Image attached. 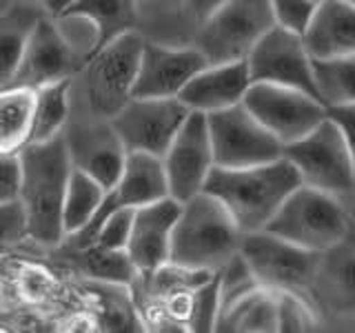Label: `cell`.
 <instances>
[{
  "label": "cell",
  "mask_w": 355,
  "mask_h": 333,
  "mask_svg": "<svg viewBox=\"0 0 355 333\" xmlns=\"http://www.w3.org/2000/svg\"><path fill=\"white\" fill-rule=\"evenodd\" d=\"M73 169L67 140L60 136L29 142L20 151V194L27 238L40 247L55 249L67 238L62 227V203Z\"/></svg>",
  "instance_id": "cell-1"
},
{
  "label": "cell",
  "mask_w": 355,
  "mask_h": 333,
  "mask_svg": "<svg viewBox=\"0 0 355 333\" xmlns=\"http://www.w3.org/2000/svg\"><path fill=\"white\" fill-rule=\"evenodd\" d=\"M300 176L284 155L251 166H214L205 191L218 198L242 233L266 229L275 211L297 189Z\"/></svg>",
  "instance_id": "cell-2"
},
{
  "label": "cell",
  "mask_w": 355,
  "mask_h": 333,
  "mask_svg": "<svg viewBox=\"0 0 355 333\" xmlns=\"http://www.w3.org/2000/svg\"><path fill=\"white\" fill-rule=\"evenodd\" d=\"M142 47V33L127 31L96 49L73 78L78 98L71 96V105L89 118H114L133 98Z\"/></svg>",
  "instance_id": "cell-3"
},
{
  "label": "cell",
  "mask_w": 355,
  "mask_h": 333,
  "mask_svg": "<svg viewBox=\"0 0 355 333\" xmlns=\"http://www.w3.org/2000/svg\"><path fill=\"white\" fill-rule=\"evenodd\" d=\"M244 233L218 198L207 191L180 203L171 236L173 264L200 271H218L240 251Z\"/></svg>",
  "instance_id": "cell-4"
},
{
  "label": "cell",
  "mask_w": 355,
  "mask_h": 333,
  "mask_svg": "<svg viewBox=\"0 0 355 333\" xmlns=\"http://www.w3.org/2000/svg\"><path fill=\"white\" fill-rule=\"evenodd\" d=\"M266 231L306 251L322 253L353 231L344 200L300 185L275 211Z\"/></svg>",
  "instance_id": "cell-5"
},
{
  "label": "cell",
  "mask_w": 355,
  "mask_h": 333,
  "mask_svg": "<svg viewBox=\"0 0 355 333\" xmlns=\"http://www.w3.org/2000/svg\"><path fill=\"white\" fill-rule=\"evenodd\" d=\"M320 331H355V227L347 238L318 255L304 291Z\"/></svg>",
  "instance_id": "cell-6"
},
{
  "label": "cell",
  "mask_w": 355,
  "mask_h": 333,
  "mask_svg": "<svg viewBox=\"0 0 355 333\" xmlns=\"http://www.w3.org/2000/svg\"><path fill=\"white\" fill-rule=\"evenodd\" d=\"M273 25L269 0H227L196 29L191 44L209 65L247 60Z\"/></svg>",
  "instance_id": "cell-7"
},
{
  "label": "cell",
  "mask_w": 355,
  "mask_h": 333,
  "mask_svg": "<svg viewBox=\"0 0 355 333\" xmlns=\"http://www.w3.org/2000/svg\"><path fill=\"white\" fill-rule=\"evenodd\" d=\"M284 158L295 166L300 182L331 196L355 194L353 162L338 125L329 116L295 142L284 144Z\"/></svg>",
  "instance_id": "cell-8"
},
{
  "label": "cell",
  "mask_w": 355,
  "mask_h": 333,
  "mask_svg": "<svg viewBox=\"0 0 355 333\" xmlns=\"http://www.w3.org/2000/svg\"><path fill=\"white\" fill-rule=\"evenodd\" d=\"M216 166H251L282 158L284 144L255 118L244 103L207 114Z\"/></svg>",
  "instance_id": "cell-9"
},
{
  "label": "cell",
  "mask_w": 355,
  "mask_h": 333,
  "mask_svg": "<svg viewBox=\"0 0 355 333\" xmlns=\"http://www.w3.org/2000/svg\"><path fill=\"white\" fill-rule=\"evenodd\" d=\"M240 253L244 255L262 289H269L275 293L286 291L300 296H304L320 255L284 238H277L266 229L244 233Z\"/></svg>",
  "instance_id": "cell-10"
},
{
  "label": "cell",
  "mask_w": 355,
  "mask_h": 333,
  "mask_svg": "<svg viewBox=\"0 0 355 333\" xmlns=\"http://www.w3.org/2000/svg\"><path fill=\"white\" fill-rule=\"evenodd\" d=\"M191 114L180 98H136L111 118L127 153H151L162 158L175 133Z\"/></svg>",
  "instance_id": "cell-11"
},
{
  "label": "cell",
  "mask_w": 355,
  "mask_h": 333,
  "mask_svg": "<svg viewBox=\"0 0 355 333\" xmlns=\"http://www.w3.org/2000/svg\"><path fill=\"white\" fill-rule=\"evenodd\" d=\"M242 103L282 144L300 140L327 118L322 100L282 85L253 83Z\"/></svg>",
  "instance_id": "cell-12"
},
{
  "label": "cell",
  "mask_w": 355,
  "mask_h": 333,
  "mask_svg": "<svg viewBox=\"0 0 355 333\" xmlns=\"http://www.w3.org/2000/svg\"><path fill=\"white\" fill-rule=\"evenodd\" d=\"M87 62V53L67 38L60 22L42 9L33 25L14 85L38 89L64 78H76Z\"/></svg>",
  "instance_id": "cell-13"
},
{
  "label": "cell",
  "mask_w": 355,
  "mask_h": 333,
  "mask_svg": "<svg viewBox=\"0 0 355 333\" xmlns=\"http://www.w3.org/2000/svg\"><path fill=\"white\" fill-rule=\"evenodd\" d=\"M247 67L251 83L293 87L318 98L313 58L306 49L304 38L295 31L273 25L249 53Z\"/></svg>",
  "instance_id": "cell-14"
},
{
  "label": "cell",
  "mask_w": 355,
  "mask_h": 333,
  "mask_svg": "<svg viewBox=\"0 0 355 333\" xmlns=\"http://www.w3.org/2000/svg\"><path fill=\"white\" fill-rule=\"evenodd\" d=\"M169 196L178 203L205 191V182L214 171L216 158L211 147L207 114L191 111L162 155Z\"/></svg>",
  "instance_id": "cell-15"
},
{
  "label": "cell",
  "mask_w": 355,
  "mask_h": 333,
  "mask_svg": "<svg viewBox=\"0 0 355 333\" xmlns=\"http://www.w3.org/2000/svg\"><path fill=\"white\" fill-rule=\"evenodd\" d=\"M166 196H169V185H166L162 158L151 153H127V160L125 166H122L118 182L111 189H107L98 214L80 233L64 240L76 244V247H85V244L92 242V236L96 227L100 225V220L107 214H111V211L138 209L149 203H155V200H162Z\"/></svg>",
  "instance_id": "cell-16"
},
{
  "label": "cell",
  "mask_w": 355,
  "mask_h": 333,
  "mask_svg": "<svg viewBox=\"0 0 355 333\" xmlns=\"http://www.w3.org/2000/svg\"><path fill=\"white\" fill-rule=\"evenodd\" d=\"M62 136L76 169L96 178L105 189L118 182L127 160V149L111 127V120H96L85 114L78 118L69 116Z\"/></svg>",
  "instance_id": "cell-17"
},
{
  "label": "cell",
  "mask_w": 355,
  "mask_h": 333,
  "mask_svg": "<svg viewBox=\"0 0 355 333\" xmlns=\"http://www.w3.org/2000/svg\"><path fill=\"white\" fill-rule=\"evenodd\" d=\"M209 62L193 44H166L144 38L138 65L136 98H178Z\"/></svg>",
  "instance_id": "cell-18"
},
{
  "label": "cell",
  "mask_w": 355,
  "mask_h": 333,
  "mask_svg": "<svg viewBox=\"0 0 355 333\" xmlns=\"http://www.w3.org/2000/svg\"><path fill=\"white\" fill-rule=\"evenodd\" d=\"M180 216V203L166 196L133 209L127 253L140 275L158 271L171 260V236Z\"/></svg>",
  "instance_id": "cell-19"
},
{
  "label": "cell",
  "mask_w": 355,
  "mask_h": 333,
  "mask_svg": "<svg viewBox=\"0 0 355 333\" xmlns=\"http://www.w3.org/2000/svg\"><path fill=\"white\" fill-rule=\"evenodd\" d=\"M247 60L207 65L200 69L178 96L189 111L214 114L240 105L251 87Z\"/></svg>",
  "instance_id": "cell-20"
},
{
  "label": "cell",
  "mask_w": 355,
  "mask_h": 333,
  "mask_svg": "<svg viewBox=\"0 0 355 333\" xmlns=\"http://www.w3.org/2000/svg\"><path fill=\"white\" fill-rule=\"evenodd\" d=\"M302 38L311 58L355 53V5L347 0H320Z\"/></svg>",
  "instance_id": "cell-21"
},
{
  "label": "cell",
  "mask_w": 355,
  "mask_h": 333,
  "mask_svg": "<svg viewBox=\"0 0 355 333\" xmlns=\"http://www.w3.org/2000/svg\"><path fill=\"white\" fill-rule=\"evenodd\" d=\"M67 258H69L78 271L100 284H116L129 287L138 280V269L133 266L129 253L125 249H105L98 244H87V247H76V244L62 240L58 247Z\"/></svg>",
  "instance_id": "cell-22"
},
{
  "label": "cell",
  "mask_w": 355,
  "mask_h": 333,
  "mask_svg": "<svg viewBox=\"0 0 355 333\" xmlns=\"http://www.w3.org/2000/svg\"><path fill=\"white\" fill-rule=\"evenodd\" d=\"M62 16L85 18L96 31V49L127 31H140L138 0H73ZM92 51V53H94Z\"/></svg>",
  "instance_id": "cell-23"
},
{
  "label": "cell",
  "mask_w": 355,
  "mask_h": 333,
  "mask_svg": "<svg viewBox=\"0 0 355 333\" xmlns=\"http://www.w3.org/2000/svg\"><path fill=\"white\" fill-rule=\"evenodd\" d=\"M36 89L7 85L0 89V151L20 153L31 142Z\"/></svg>",
  "instance_id": "cell-24"
},
{
  "label": "cell",
  "mask_w": 355,
  "mask_h": 333,
  "mask_svg": "<svg viewBox=\"0 0 355 333\" xmlns=\"http://www.w3.org/2000/svg\"><path fill=\"white\" fill-rule=\"evenodd\" d=\"M42 14L40 5L20 3L0 14V89L14 85L27 38Z\"/></svg>",
  "instance_id": "cell-25"
},
{
  "label": "cell",
  "mask_w": 355,
  "mask_h": 333,
  "mask_svg": "<svg viewBox=\"0 0 355 333\" xmlns=\"http://www.w3.org/2000/svg\"><path fill=\"white\" fill-rule=\"evenodd\" d=\"M216 331L229 333H275L277 331V296L258 287L220 311Z\"/></svg>",
  "instance_id": "cell-26"
},
{
  "label": "cell",
  "mask_w": 355,
  "mask_h": 333,
  "mask_svg": "<svg viewBox=\"0 0 355 333\" xmlns=\"http://www.w3.org/2000/svg\"><path fill=\"white\" fill-rule=\"evenodd\" d=\"M71 92L73 78H64V80H55L36 89L31 142L49 140L64 131L71 116Z\"/></svg>",
  "instance_id": "cell-27"
},
{
  "label": "cell",
  "mask_w": 355,
  "mask_h": 333,
  "mask_svg": "<svg viewBox=\"0 0 355 333\" xmlns=\"http://www.w3.org/2000/svg\"><path fill=\"white\" fill-rule=\"evenodd\" d=\"M105 194L107 189L96 178L73 166L62 203V227L67 238L80 233L92 222V218L98 214L100 205H103Z\"/></svg>",
  "instance_id": "cell-28"
},
{
  "label": "cell",
  "mask_w": 355,
  "mask_h": 333,
  "mask_svg": "<svg viewBox=\"0 0 355 333\" xmlns=\"http://www.w3.org/2000/svg\"><path fill=\"white\" fill-rule=\"evenodd\" d=\"M313 80L324 107L355 105V53L313 58Z\"/></svg>",
  "instance_id": "cell-29"
},
{
  "label": "cell",
  "mask_w": 355,
  "mask_h": 333,
  "mask_svg": "<svg viewBox=\"0 0 355 333\" xmlns=\"http://www.w3.org/2000/svg\"><path fill=\"white\" fill-rule=\"evenodd\" d=\"M216 278H218V291H220V311L260 287L251 271V266L247 264V260H244V255L240 251L236 255H231V258L220 266L216 271Z\"/></svg>",
  "instance_id": "cell-30"
},
{
  "label": "cell",
  "mask_w": 355,
  "mask_h": 333,
  "mask_svg": "<svg viewBox=\"0 0 355 333\" xmlns=\"http://www.w3.org/2000/svg\"><path fill=\"white\" fill-rule=\"evenodd\" d=\"M275 296H277V331L282 333L320 331V322L304 296L286 293V291Z\"/></svg>",
  "instance_id": "cell-31"
},
{
  "label": "cell",
  "mask_w": 355,
  "mask_h": 333,
  "mask_svg": "<svg viewBox=\"0 0 355 333\" xmlns=\"http://www.w3.org/2000/svg\"><path fill=\"white\" fill-rule=\"evenodd\" d=\"M220 316V291L216 273L209 278L205 284H200L193 293V316L189 322V331L209 333L216 331Z\"/></svg>",
  "instance_id": "cell-32"
},
{
  "label": "cell",
  "mask_w": 355,
  "mask_h": 333,
  "mask_svg": "<svg viewBox=\"0 0 355 333\" xmlns=\"http://www.w3.org/2000/svg\"><path fill=\"white\" fill-rule=\"evenodd\" d=\"M131 222H133V209L111 211V214H107L103 220H100V225L96 227L89 244H98V247H105V249H125L127 251Z\"/></svg>",
  "instance_id": "cell-33"
},
{
  "label": "cell",
  "mask_w": 355,
  "mask_h": 333,
  "mask_svg": "<svg viewBox=\"0 0 355 333\" xmlns=\"http://www.w3.org/2000/svg\"><path fill=\"white\" fill-rule=\"evenodd\" d=\"M275 25H280L288 31H295L302 36L313 18L320 0H269Z\"/></svg>",
  "instance_id": "cell-34"
},
{
  "label": "cell",
  "mask_w": 355,
  "mask_h": 333,
  "mask_svg": "<svg viewBox=\"0 0 355 333\" xmlns=\"http://www.w3.org/2000/svg\"><path fill=\"white\" fill-rule=\"evenodd\" d=\"M25 238H27V225L20 203L16 200V203L0 205V255Z\"/></svg>",
  "instance_id": "cell-35"
},
{
  "label": "cell",
  "mask_w": 355,
  "mask_h": 333,
  "mask_svg": "<svg viewBox=\"0 0 355 333\" xmlns=\"http://www.w3.org/2000/svg\"><path fill=\"white\" fill-rule=\"evenodd\" d=\"M20 153L0 151V205L16 203L20 194Z\"/></svg>",
  "instance_id": "cell-36"
},
{
  "label": "cell",
  "mask_w": 355,
  "mask_h": 333,
  "mask_svg": "<svg viewBox=\"0 0 355 333\" xmlns=\"http://www.w3.org/2000/svg\"><path fill=\"white\" fill-rule=\"evenodd\" d=\"M327 116L336 122L344 144H347L351 162H353V173H355V105H342V107H327Z\"/></svg>",
  "instance_id": "cell-37"
},
{
  "label": "cell",
  "mask_w": 355,
  "mask_h": 333,
  "mask_svg": "<svg viewBox=\"0 0 355 333\" xmlns=\"http://www.w3.org/2000/svg\"><path fill=\"white\" fill-rule=\"evenodd\" d=\"M225 3H227V0H184V9H187L189 18H191V22L198 29L207 18L214 16Z\"/></svg>",
  "instance_id": "cell-38"
},
{
  "label": "cell",
  "mask_w": 355,
  "mask_h": 333,
  "mask_svg": "<svg viewBox=\"0 0 355 333\" xmlns=\"http://www.w3.org/2000/svg\"><path fill=\"white\" fill-rule=\"evenodd\" d=\"M71 5H73V0H42V3H40V7L47 11L49 16H53V18L62 16Z\"/></svg>",
  "instance_id": "cell-39"
},
{
  "label": "cell",
  "mask_w": 355,
  "mask_h": 333,
  "mask_svg": "<svg viewBox=\"0 0 355 333\" xmlns=\"http://www.w3.org/2000/svg\"><path fill=\"white\" fill-rule=\"evenodd\" d=\"M344 207H347V214H349V218H351V222H353V227H355V194H351V196L344 198Z\"/></svg>",
  "instance_id": "cell-40"
},
{
  "label": "cell",
  "mask_w": 355,
  "mask_h": 333,
  "mask_svg": "<svg viewBox=\"0 0 355 333\" xmlns=\"http://www.w3.org/2000/svg\"><path fill=\"white\" fill-rule=\"evenodd\" d=\"M20 3H29V5H40L42 0H20Z\"/></svg>",
  "instance_id": "cell-41"
},
{
  "label": "cell",
  "mask_w": 355,
  "mask_h": 333,
  "mask_svg": "<svg viewBox=\"0 0 355 333\" xmlns=\"http://www.w3.org/2000/svg\"><path fill=\"white\" fill-rule=\"evenodd\" d=\"M347 3H351V5H355V0H347Z\"/></svg>",
  "instance_id": "cell-42"
},
{
  "label": "cell",
  "mask_w": 355,
  "mask_h": 333,
  "mask_svg": "<svg viewBox=\"0 0 355 333\" xmlns=\"http://www.w3.org/2000/svg\"><path fill=\"white\" fill-rule=\"evenodd\" d=\"M0 298H3V293H0Z\"/></svg>",
  "instance_id": "cell-43"
}]
</instances>
